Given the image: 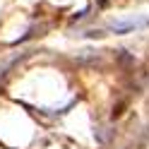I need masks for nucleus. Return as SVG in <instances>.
<instances>
[{"label": "nucleus", "mask_w": 149, "mask_h": 149, "mask_svg": "<svg viewBox=\"0 0 149 149\" xmlns=\"http://www.w3.org/2000/svg\"><path fill=\"white\" fill-rule=\"evenodd\" d=\"M147 24H149L147 17H132V19H125V22H111V31H116V34H127V31L142 29V26H147Z\"/></svg>", "instance_id": "obj_1"}]
</instances>
